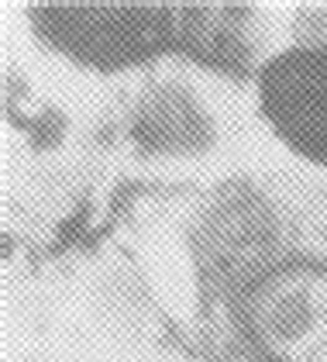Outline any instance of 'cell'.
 <instances>
[{
  "label": "cell",
  "mask_w": 327,
  "mask_h": 362,
  "mask_svg": "<svg viewBox=\"0 0 327 362\" xmlns=\"http://www.w3.org/2000/svg\"><path fill=\"white\" fill-rule=\"evenodd\" d=\"M193 345L203 362H327V224L255 176L193 204Z\"/></svg>",
  "instance_id": "obj_1"
},
{
  "label": "cell",
  "mask_w": 327,
  "mask_h": 362,
  "mask_svg": "<svg viewBox=\"0 0 327 362\" xmlns=\"http://www.w3.org/2000/svg\"><path fill=\"white\" fill-rule=\"evenodd\" d=\"M31 35L86 73L114 76L172 56V4H28Z\"/></svg>",
  "instance_id": "obj_2"
},
{
  "label": "cell",
  "mask_w": 327,
  "mask_h": 362,
  "mask_svg": "<svg viewBox=\"0 0 327 362\" xmlns=\"http://www.w3.org/2000/svg\"><path fill=\"white\" fill-rule=\"evenodd\" d=\"M258 114L297 159L327 169V42L290 45L262 62Z\"/></svg>",
  "instance_id": "obj_3"
},
{
  "label": "cell",
  "mask_w": 327,
  "mask_h": 362,
  "mask_svg": "<svg viewBox=\"0 0 327 362\" xmlns=\"http://www.w3.org/2000/svg\"><path fill=\"white\" fill-rule=\"evenodd\" d=\"M172 56L227 80L258 76L262 35L251 4H172Z\"/></svg>",
  "instance_id": "obj_4"
},
{
  "label": "cell",
  "mask_w": 327,
  "mask_h": 362,
  "mask_svg": "<svg viewBox=\"0 0 327 362\" xmlns=\"http://www.w3.org/2000/svg\"><path fill=\"white\" fill-rule=\"evenodd\" d=\"M128 141L141 159H200L218 145V121L186 83L162 80L131 104Z\"/></svg>",
  "instance_id": "obj_5"
},
{
  "label": "cell",
  "mask_w": 327,
  "mask_h": 362,
  "mask_svg": "<svg viewBox=\"0 0 327 362\" xmlns=\"http://www.w3.org/2000/svg\"><path fill=\"white\" fill-rule=\"evenodd\" d=\"M293 45H324L327 42V4H303L293 18Z\"/></svg>",
  "instance_id": "obj_6"
}]
</instances>
